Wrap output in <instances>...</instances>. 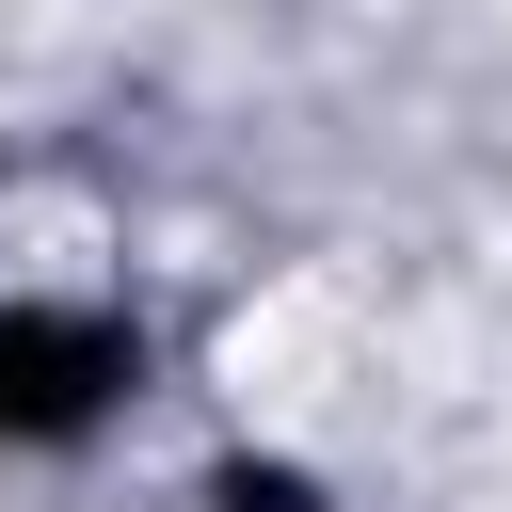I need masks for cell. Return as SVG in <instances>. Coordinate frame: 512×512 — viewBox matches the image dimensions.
Listing matches in <instances>:
<instances>
[{
    "mask_svg": "<svg viewBox=\"0 0 512 512\" xmlns=\"http://www.w3.org/2000/svg\"><path fill=\"white\" fill-rule=\"evenodd\" d=\"M192 512H336V480L304 448H208L192 464Z\"/></svg>",
    "mask_w": 512,
    "mask_h": 512,
    "instance_id": "2",
    "label": "cell"
},
{
    "mask_svg": "<svg viewBox=\"0 0 512 512\" xmlns=\"http://www.w3.org/2000/svg\"><path fill=\"white\" fill-rule=\"evenodd\" d=\"M160 384V336L96 288H0V464H64L96 432H128V400Z\"/></svg>",
    "mask_w": 512,
    "mask_h": 512,
    "instance_id": "1",
    "label": "cell"
}]
</instances>
